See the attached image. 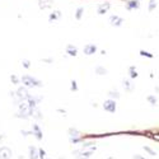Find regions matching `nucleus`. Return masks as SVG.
<instances>
[{
	"mask_svg": "<svg viewBox=\"0 0 159 159\" xmlns=\"http://www.w3.org/2000/svg\"><path fill=\"white\" fill-rule=\"evenodd\" d=\"M22 82L26 85H28V87H42V83H41L38 79L32 78V76H29V75H23Z\"/></svg>",
	"mask_w": 159,
	"mask_h": 159,
	"instance_id": "nucleus-1",
	"label": "nucleus"
},
{
	"mask_svg": "<svg viewBox=\"0 0 159 159\" xmlns=\"http://www.w3.org/2000/svg\"><path fill=\"white\" fill-rule=\"evenodd\" d=\"M29 104L28 102H20L19 104V111H20V117H28L29 116Z\"/></svg>",
	"mask_w": 159,
	"mask_h": 159,
	"instance_id": "nucleus-2",
	"label": "nucleus"
},
{
	"mask_svg": "<svg viewBox=\"0 0 159 159\" xmlns=\"http://www.w3.org/2000/svg\"><path fill=\"white\" fill-rule=\"evenodd\" d=\"M103 108H104L107 112L113 113L115 111H116V102H115L113 99H108V101H106L103 103Z\"/></svg>",
	"mask_w": 159,
	"mask_h": 159,
	"instance_id": "nucleus-3",
	"label": "nucleus"
},
{
	"mask_svg": "<svg viewBox=\"0 0 159 159\" xmlns=\"http://www.w3.org/2000/svg\"><path fill=\"white\" fill-rule=\"evenodd\" d=\"M11 158V150L7 146L0 148V159H10Z\"/></svg>",
	"mask_w": 159,
	"mask_h": 159,
	"instance_id": "nucleus-4",
	"label": "nucleus"
},
{
	"mask_svg": "<svg viewBox=\"0 0 159 159\" xmlns=\"http://www.w3.org/2000/svg\"><path fill=\"white\" fill-rule=\"evenodd\" d=\"M38 5H40L41 9H49L54 5V1L52 0H38Z\"/></svg>",
	"mask_w": 159,
	"mask_h": 159,
	"instance_id": "nucleus-5",
	"label": "nucleus"
},
{
	"mask_svg": "<svg viewBox=\"0 0 159 159\" xmlns=\"http://www.w3.org/2000/svg\"><path fill=\"white\" fill-rule=\"evenodd\" d=\"M110 23L112 26H116V27H119V26H121L122 23H123V19L121 18V17H119V15H111Z\"/></svg>",
	"mask_w": 159,
	"mask_h": 159,
	"instance_id": "nucleus-6",
	"label": "nucleus"
},
{
	"mask_svg": "<svg viewBox=\"0 0 159 159\" xmlns=\"http://www.w3.org/2000/svg\"><path fill=\"white\" fill-rule=\"evenodd\" d=\"M17 96H18V98L22 101V99H27L28 97H29V93L27 92V89L26 88H19L18 90H17Z\"/></svg>",
	"mask_w": 159,
	"mask_h": 159,
	"instance_id": "nucleus-7",
	"label": "nucleus"
},
{
	"mask_svg": "<svg viewBox=\"0 0 159 159\" xmlns=\"http://www.w3.org/2000/svg\"><path fill=\"white\" fill-rule=\"evenodd\" d=\"M96 51H97V46L92 45V43H89V45H87L84 47V54L85 55H93Z\"/></svg>",
	"mask_w": 159,
	"mask_h": 159,
	"instance_id": "nucleus-8",
	"label": "nucleus"
},
{
	"mask_svg": "<svg viewBox=\"0 0 159 159\" xmlns=\"http://www.w3.org/2000/svg\"><path fill=\"white\" fill-rule=\"evenodd\" d=\"M110 3H103V4H101L98 7V10H97V13L98 14H104V13H107V10L110 9Z\"/></svg>",
	"mask_w": 159,
	"mask_h": 159,
	"instance_id": "nucleus-9",
	"label": "nucleus"
},
{
	"mask_svg": "<svg viewBox=\"0 0 159 159\" xmlns=\"http://www.w3.org/2000/svg\"><path fill=\"white\" fill-rule=\"evenodd\" d=\"M66 52H67V55H71V56H76V54H78V49H76L74 45H67V47H66Z\"/></svg>",
	"mask_w": 159,
	"mask_h": 159,
	"instance_id": "nucleus-10",
	"label": "nucleus"
},
{
	"mask_svg": "<svg viewBox=\"0 0 159 159\" xmlns=\"http://www.w3.org/2000/svg\"><path fill=\"white\" fill-rule=\"evenodd\" d=\"M122 84H123V88H125L127 92H131V90L134 89V84H132V82H130L129 79H125V80L122 82Z\"/></svg>",
	"mask_w": 159,
	"mask_h": 159,
	"instance_id": "nucleus-11",
	"label": "nucleus"
},
{
	"mask_svg": "<svg viewBox=\"0 0 159 159\" xmlns=\"http://www.w3.org/2000/svg\"><path fill=\"white\" fill-rule=\"evenodd\" d=\"M40 155H38V150L34 148V146H29V158L31 159H37Z\"/></svg>",
	"mask_w": 159,
	"mask_h": 159,
	"instance_id": "nucleus-12",
	"label": "nucleus"
},
{
	"mask_svg": "<svg viewBox=\"0 0 159 159\" xmlns=\"http://www.w3.org/2000/svg\"><path fill=\"white\" fill-rule=\"evenodd\" d=\"M61 18V13L59 10H55V11H52L51 14H50V22H54V20H57V19H60Z\"/></svg>",
	"mask_w": 159,
	"mask_h": 159,
	"instance_id": "nucleus-13",
	"label": "nucleus"
},
{
	"mask_svg": "<svg viewBox=\"0 0 159 159\" xmlns=\"http://www.w3.org/2000/svg\"><path fill=\"white\" fill-rule=\"evenodd\" d=\"M33 130H34V132L32 131V132H33L32 135H36L37 139H42V132H41V130L38 129V126H37V125H33Z\"/></svg>",
	"mask_w": 159,
	"mask_h": 159,
	"instance_id": "nucleus-14",
	"label": "nucleus"
},
{
	"mask_svg": "<svg viewBox=\"0 0 159 159\" xmlns=\"http://www.w3.org/2000/svg\"><path fill=\"white\" fill-rule=\"evenodd\" d=\"M127 9H137L139 8V3L137 1H135V0H132V1H129L127 3Z\"/></svg>",
	"mask_w": 159,
	"mask_h": 159,
	"instance_id": "nucleus-15",
	"label": "nucleus"
},
{
	"mask_svg": "<svg viewBox=\"0 0 159 159\" xmlns=\"http://www.w3.org/2000/svg\"><path fill=\"white\" fill-rule=\"evenodd\" d=\"M96 73L98 75H106V74H107V70H106L104 67H102V66H97L96 67Z\"/></svg>",
	"mask_w": 159,
	"mask_h": 159,
	"instance_id": "nucleus-16",
	"label": "nucleus"
},
{
	"mask_svg": "<svg viewBox=\"0 0 159 159\" xmlns=\"http://www.w3.org/2000/svg\"><path fill=\"white\" fill-rule=\"evenodd\" d=\"M93 150H96V148H93L92 150H87V152L82 153V157H80V158H89L90 155L93 154Z\"/></svg>",
	"mask_w": 159,
	"mask_h": 159,
	"instance_id": "nucleus-17",
	"label": "nucleus"
},
{
	"mask_svg": "<svg viewBox=\"0 0 159 159\" xmlns=\"http://www.w3.org/2000/svg\"><path fill=\"white\" fill-rule=\"evenodd\" d=\"M129 74H130L131 78H136L137 73H136V69H135V66H131L130 69H129Z\"/></svg>",
	"mask_w": 159,
	"mask_h": 159,
	"instance_id": "nucleus-18",
	"label": "nucleus"
},
{
	"mask_svg": "<svg viewBox=\"0 0 159 159\" xmlns=\"http://www.w3.org/2000/svg\"><path fill=\"white\" fill-rule=\"evenodd\" d=\"M83 13H84V9H83V8H78V9H76V13H75L76 19H80L82 15H83Z\"/></svg>",
	"mask_w": 159,
	"mask_h": 159,
	"instance_id": "nucleus-19",
	"label": "nucleus"
},
{
	"mask_svg": "<svg viewBox=\"0 0 159 159\" xmlns=\"http://www.w3.org/2000/svg\"><path fill=\"white\" fill-rule=\"evenodd\" d=\"M155 7H157V0H150V3H149V10L150 11L154 10Z\"/></svg>",
	"mask_w": 159,
	"mask_h": 159,
	"instance_id": "nucleus-20",
	"label": "nucleus"
},
{
	"mask_svg": "<svg viewBox=\"0 0 159 159\" xmlns=\"http://www.w3.org/2000/svg\"><path fill=\"white\" fill-rule=\"evenodd\" d=\"M148 101L150 104H153V106H157V98L155 97H153V96H149L148 97Z\"/></svg>",
	"mask_w": 159,
	"mask_h": 159,
	"instance_id": "nucleus-21",
	"label": "nucleus"
},
{
	"mask_svg": "<svg viewBox=\"0 0 159 159\" xmlns=\"http://www.w3.org/2000/svg\"><path fill=\"white\" fill-rule=\"evenodd\" d=\"M69 134H70V136H73V137H76L79 135V132L75 130V129H70L69 130Z\"/></svg>",
	"mask_w": 159,
	"mask_h": 159,
	"instance_id": "nucleus-22",
	"label": "nucleus"
},
{
	"mask_svg": "<svg viewBox=\"0 0 159 159\" xmlns=\"http://www.w3.org/2000/svg\"><path fill=\"white\" fill-rule=\"evenodd\" d=\"M144 150H145V152H148L150 155H157V153H155L153 149H150L149 146H144Z\"/></svg>",
	"mask_w": 159,
	"mask_h": 159,
	"instance_id": "nucleus-23",
	"label": "nucleus"
},
{
	"mask_svg": "<svg viewBox=\"0 0 159 159\" xmlns=\"http://www.w3.org/2000/svg\"><path fill=\"white\" fill-rule=\"evenodd\" d=\"M108 96L110 97H113V98H119L120 94L116 92V90H113V92H108Z\"/></svg>",
	"mask_w": 159,
	"mask_h": 159,
	"instance_id": "nucleus-24",
	"label": "nucleus"
},
{
	"mask_svg": "<svg viewBox=\"0 0 159 159\" xmlns=\"http://www.w3.org/2000/svg\"><path fill=\"white\" fill-rule=\"evenodd\" d=\"M38 155L41 157V159H45V150L40 149V150H38Z\"/></svg>",
	"mask_w": 159,
	"mask_h": 159,
	"instance_id": "nucleus-25",
	"label": "nucleus"
},
{
	"mask_svg": "<svg viewBox=\"0 0 159 159\" xmlns=\"http://www.w3.org/2000/svg\"><path fill=\"white\" fill-rule=\"evenodd\" d=\"M140 55L141 56H146V57H153L152 54H148V52H145V51H140Z\"/></svg>",
	"mask_w": 159,
	"mask_h": 159,
	"instance_id": "nucleus-26",
	"label": "nucleus"
},
{
	"mask_svg": "<svg viewBox=\"0 0 159 159\" xmlns=\"http://www.w3.org/2000/svg\"><path fill=\"white\" fill-rule=\"evenodd\" d=\"M10 78H11V80H13L14 84H18L19 83V80H18V78H17V75H11Z\"/></svg>",
	"mask_w": 159,
	"mask_h": 159,
	"instance_id": "nucleus-27",
	"label": "nucleus"
},
{
	"mask_svg": "<svg viewBox=\"0 0 159 159\" xmlns=\"http://www.w3.org/2000/svg\"><path fill=\"white\" fill-rule=\"evenodd\" d=\"M22 64H23V66L27 67V69H28L29 66H31V64H29V61H28V60H23V61H22Z\"/></svg>",
	"mask_w": 159,
	"mask_h": 159,
	"instance_id": "nucleus-28",
	"label": "nucleus"
},
{
	"mask_svg": "<svg viewBox=\"0 0 159 159\" xmlns=\"http://www.w3.org/2000/svg\"><path fill=\"white\" fill-rule=\"evenodd\" d=\"M71 85H73V90H74V92H75V90L78 89V87H76V83H75V80H73V82H71Z\"/></svg>",
	"mask_w": 159,
	"mask_h": 159,
	"instance_id": "nucleus-29",
	"label": "nucleus"
},
{
	"mask_svg": "<svg viewBox=\"0 0 159 159\" xmlns=\"http://www.w3.org/2000/svg\"><path fill=\"white\" fill-rule=\"evenodd\" d=\"M134 159H144V158L140 157V155H136V157H134Z\"/></svg>",
	"mask_w": 159,
	"mask_h": 159,
	"instance_id": "nucleus-30",
	"label": "nucleus"
},
{
	"mask_svg": "<svg viewBox=\"0 0 159 159\" xmlns=\"http://www.w3.org/2000/svg\"><path fill=\"white\" fill-rule=\"evenodd\" d=\"M80 159H88V158H80Z\"/></svg>",
	"mask_w": 159,
	"mask_h": 159,
	"instance_id": "nucleus-31",
	"label": "nucleus"
}]
</instances>
